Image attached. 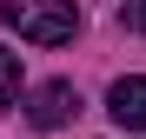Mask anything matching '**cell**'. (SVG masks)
Returning <instances> with one entry per match:
<instances>
[{
	"label": "cell",
	"instance_id": "6da1fadb",
	"mask_svg": "<svg viewBox=\"0 0 146 139\" xmlns=\"http://www.w3.org/2000/svg\"><path fill=\"white\" fill-rule=\"evenodd\" d=\"M0 20L33 46H66L80 33V7L73 0H0Z\"/></svg>",
	"mask_w": 146,
	"mask_h": 139
},
{
	"label": "cell",
	"instance_id": "7a4b0ae2",
	"mask_svg": "<svg viewBox=\"0 0 146 139\" xmlns=\"http://www.w3.org/2000/svg\"><path fill=\"white\" fill-rule=\"evenodd\" d=\"M27 119H33L40 132H53V126H66V119H80V93H73L66 80H46V86H33V99H27Z\"/></svg>",
	"mask_w": 146,
	"mask_h": 139
},
{
	"label": "cell",
	"instance_id": "3957f363",
	"mask_svg": "<svg viewBox=\"0 0 146 139\" xmlns=\"http://www.w3.org/2000/svg\"><path fill=\"white\" fill-rule=\"evenodd\" d=\"M106 113H113V126H126V132H146V80H113L106 93Z\"/></svg>",
	"mask_w": 146,
	"mask_h": 139
},
{
	"label": "cell",
	"instance_id": "277c9868",
	"mask_svg": "<svg viewBox=\"0 0 146 139\" xmlns=\"http://www.w3.org/2000/svg\"><path fill=\"white\" fill-rule=\"evenodd\" d=\"M13 99H20V53L0 46V106H13Z\"/></svg>",
	"mask_w": 146,
	"mask_h": 139
},
{
	"label": "cell",
	"instance_id": "5b68a950",
	"mask_svg": "<svg viewBox=\"0 0 146 139\" xmlns=\"http://www.w3.org/2000/svg\"><path fill=\"white\" fill-rule=\"evenodd\" d=\"M119 27H126V33H146V0H119Z\"/></svg>",
	"mask_w": 146,
	"mask_h": 139
}]
</instances>
